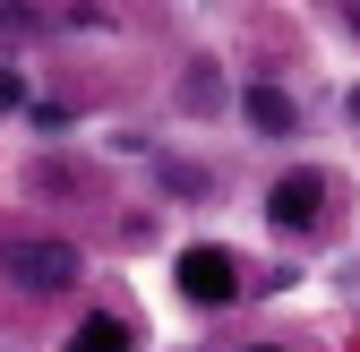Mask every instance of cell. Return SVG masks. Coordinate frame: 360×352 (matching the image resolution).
<instances>
[{
    "label": "cell",
    "instance_id": "1",
    "mask_svg": "<svg viewBox=\"0 0 360 352\" xmlns=\"http://www.w3.org/2000/svg\"><path fill=\"white\" fill-rule=\"evenodd\" d=\"M0 275L18 292H60V284H77V249L69 241H0Z\"/></svg>",
    "mask_w": 360,
    "mask_h": 352
},
{
    "label": "cell",
    "instance_id": "2",
    "mask_svg": "<svg viewBox=\"0 0 360 352\" xmlns=\"http://www.w3.org/2000/svg\"><path fill=\"white\" fill-rule=\"evenodd\" d=\"M180 292L206 301V310H223V301L240 292V267H232L223 249H180Z\"/></svg>",
    "mask_w": 360,
    "mask_h": 352
},
{
    "label": "cell",
    "instance_id": "3",
    "mask_svg": "<svg viewBox=\"0 0 360 352\" xmlns=\"http://www.w3.org/2000/svg\"><path fill=\"white\" fill-rule=\"evenodd\" d=\"M318 172H283V181H275V198H266V206H275V224L283 232H300V224H318Z\"/></svg>",
    "mask_w": 360,
    "mask_h": 352
},
{
    "label": "cell",
    "instance_id": "4",
    "mask_svg": "<svg viewBox=\"0 0 360 352\" xmlns=\"http://www.w3.org/2000/svg\"><path fill=\"white\" fill-rule=\"evenodd\" d=\"M240 112H249V129H257V138H292V129H300V103L283 95V86H249V95H240Z\"/></svg>",
    "mask_w": 360,
    "mask_h": 352
},
{
    "label": "cell",
    "instance_id": "5",
    "mask_svg": "<svg viewBox=\"0 0 360 352\" xmlns=\"http://www.w3.org/2000/svg\"><path fill=\"white\" fill-rule=\"evenodd\" d=\"M180 103H189V112H214V103H223L214 61H189V69H180Z\"/></svg>",
    "mask_w": 360,
    "mask_h": 352
},
{
    "label": "cell",
    "instance_id": "6",
    "mask_svg": "<svg viewBox=\"0 0 360 352\" xmlns=\"http://www.w3.org/2000/svg\"><path fill=\"white\" fill-rule=\"evenodd\" d=\"M69 352H129V327H120V318H86V327L69 335Z\"/></svg>",
    "mask_w": 360,
    "mask_h": 352
},
{
    "label": "cell",
    "instance_id": "7",
    "mask_svg": "<svg viewBox=\"0 0 360 352\" xmlns=\"http://www.w3.org/2000/svg\"><path fill=\"white\" fill-rule=\"evenodd\" d=\"M18 103H26V86H18L9 69H0V112H18Z\"/></svg>",
    "mask_w": 360,
    "mask_h": 352
},
{
    "label": "cell",
    "instance_id": "8",
    "mask_svg": "<svg viewBox=\"0 0 360 352\" xmlns=\"http://www.w3.org/2000/svg\"><path fill=\"white\" fill-rule=\"evenodd\" d=\"M352 26H360V0H352Z\"/></svg>",
    "mask_w": 360,
    "mask_h": 352
},
{
    "label": "cell",
    "instance_id": "9",
    "mask_svg": "<svg viewBox=\"0 0 360 352\" xmlns=\"http://www.w3.org/2000/svg\"><path fill=\"white\" fill-rule=\"evenodd\" d=\"M249 352H275V344H249Z\"/></svg>",
    "mask_w": 360,
    "mask_h": 352
}]
</instances>
